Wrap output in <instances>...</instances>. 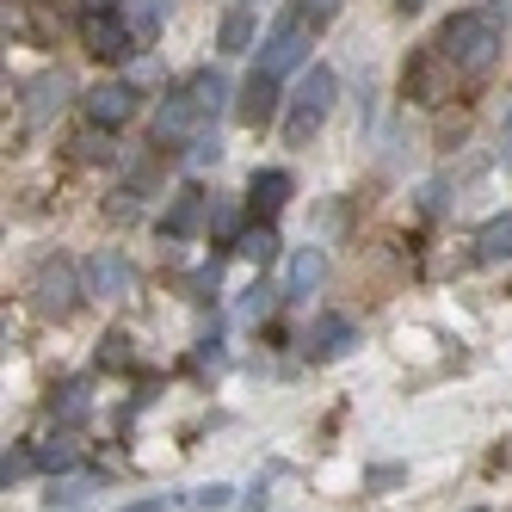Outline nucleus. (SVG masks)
<instances>
[{"mask_svg":"<svg viewBox=\"0 0 512 512\" xmlns=\"http://www.w3.org/2000/svg\"><path fill=\"white\" fill-rule=\"evenodd\" d=\"M438 56H445L457 75H488L494 56H500V25L488 13H457L438 31Z\"/></svg>","mask_w":512,"mask_h":512,"instance_id":"f257e3e1","label":"nucleus"},{"mask_svg":"<svg viewBox=\"0 0 512 512\" xmlns=\"http://www.w3.org/2000/svg\"><path fill=\"white\" fill-rule=\"evenodd\" d=\"M81 297H87V284H81V266L75 260H44L38 272H31V303H38V315H50V321H68L81 309Z\"/></svg>","mask_w":512,"mask_h":512,"instance_id":"f03ea898","label":"nucleus"},{"mask_svg":"<svg viewBox=\"0 0 512 512\" xmlns=\"http://www.w3.org/2000/svg\"><path fill=\"white\" fill-rule=\"evenodd\" d=\"M334 93H340L334 68H309V75H303L297 99H290V118H284V142H290V149H303V142L321 130V118H327V105H334Z\"/></svg>","mask_w":512,"mask_h":512,"instance_id":"7ed1b4c3","label":"nucleus"},{"mask_svg":"<svg viewBox=\"0 0 512 512\" xmlns=\"http://www.w3.org/2000/svg\"><path fill=\"white\" fill-rule=\"evenodd\" d=\"M303 56H309V19H303V13H290V19H278V25L266 31V44H260V68L284 81L290 68H303Z\"/></svg>","mask_w":512,"mask_h":512,"instance_id":"20e7f679","label":"nucleus"},{"mask_svg":"<svg viewBox=\"0 0 512 512\" xmlns=\"http://www.w3.org/2000/svg\"><path fill=\"white\" fill-rule=\"evenodd\" d=\"M130 112H136V87H130V81H105V87L87 93V118L105 124V130H118Z\"/></svg>","mask_w":512,"mask_h":512,"instance_id":"39448f33","label":"nucleus"},{"mask_svg":"<svg viewBox=\"0 0 512 512\" xmlns=\"http://www.w3.org/2000/svg\"><path fill=\"white\" fill-rule=\"evenodd\" d=\"M87 56H99V62H118V56H130V25L124 19H105V13H87Z\"/></svg>","mask_w":512,"mask_h":512,"instance_id":"423d86ee","label":"nucleus"},{"mask_svg":"<svg viewBox=\"0 0 512 512\" xmlns=\"http://www.w3.org/2000/svg\"><path fill=\"white\" fill-rule=\"evenodd\" d=\"M198 124H204V112H198L192 87H186V93H173V99L161 105V118H155V142H186Z\"/></svg>","mask_w":512,"mask_h":512,"instance_id":"0eeeda50","label":"nucleus"},{"mask_svg":"<svg viewBox=\"0 0 512 512\" xmlns=\"http://www.w3.org/2000/svg\"><path fill=\"white\" fill-rule=\"evenodd\" d=\"M272 112H278V75H266V68H253L247 75V93H241V124H272Z\"/></svg>","mask_w":512,"mask_h":512,"instance_id":"6e6552de","label":"nucleus"},{"mask_svg":"<svg viewBox=\"0 0 512 512\" xmlns=\"http://www.w3.org/2000/svg\"><path fill=\"white\" fill-rule=\"evenodd\" d=\"M87 284H93V297H130L136 290V272L124 253H99V260L87 266Z\"/></svg>","mask_w":512,"mask_h":512,"instance_id":"1a4fd4ad","label":"nucleus"},{"mask_svg":"<svg viewBox=\"0 0 512 512\" xmlns=\"http://www.w3.org/2000/svg\"><path fill=\"white\" fill-rule=\"evenodd\" d=\"M346 346H358V334H352L346 315H321V321L309 327V358H340Z\"/></svg>","mask_w":512,"mask_h":512,"instance_id":"9d476101","label":"nucleus"},{"mask_svg":"<svg viewBox=\"0 0 512 512\" xmlns=\"http://www.w3.org/2000/svg\"><path fill=\"white\" fill-rule=\"evenodd\" d=\"M475 260L482 266H506L512 260V210L494 216V223H482V235H475Z\"/></svg>","mask_w":512,"mask_h":512,"instance_id":"9b49d317","label":"nucleus"},{"mask_svg":"<svg viewBox=\"0 0 512 512\" xmlns=\"http://www.w3.org/2000/svg\"><path fill=\"white\" fill-rule=\"evenodd\" d=\"M321 272H327V260H321L315 247H303L297 260H290V272H284V297H290V303H297V297H309V290L321 284Z\"/></svg>","mask_w":512,"mask_h":512,"instance_id":"f8f14e48","label":"nucleus"},{"mask_svg":"<svg viewBox=\"0 0 512 512\" xmlns=\"http://www.w3.org/2000/svg\"><path fill=\"white\" fill-rule=\"evenodd\" d=\"M253 13H260V7H247V0H241V7L223 19V31H216V50H229V56L253 50Z\"/></svg>","mask_w":512,"mask_h":512,"instance_id":"ddd939ff","label":"nucleus"},{"mask_svg":"<svg viewBox=\"0 0 512 512\" xmlns=\"http://www.w3.org/2000/svg\"><path fill=\"white\" fill-rule=\"evenodd\" d=\"M235 253H241V260H253V266H272V260H278V229H272V223L241 229V235H235Z\"/></svg>","mask_w":512,"mask_h":512,"instance_id":"4468645a","label":"nucleus"},{"mask_svg":"<svg viewBox=\"0 0 512 512\" xmlns=\"http://www.w3.org/2000/svg\"><path fill=\"white\" fill-rule=\"evenodd\" d=\"M192 99H198V112H204V124L223 112V99H229V87H223V75H216V68H198L192 75Z\"/></svg>","mask_w":512,"mask_h":512,"instance_id":"2eb2a0df","label":"nucleus"},{"mask_svg":"<svg viewBox=\"0 0 512 512\" xmlns=\"http://www.w3.org/2000/svg\"><path fill=\"white\" fill-rule=\"evenodd\" d=\"M290 198V173H278V167H266V173H253V210H278Z\"/></svg>","mask_w":512,"mask_h":512,"instance_id":"dca6fc26","label":"nucleus"},{"mask_svg":"<svg viewBox=\"0 0 512 512\" xmlns=\"http://www.w3.org/2000/svg\"><path fill=\"white\" fill-rule=\"evenodd\" d=\"M192 223H198V192H186V198H179V204L167 210V223H161V229H167V235H186Z\"/></svg>","mask_w":512,"mask_h":512,"instance_id":"f3484780","label":"nucleus"},{"mask_svg":"<svg viewBox=\"0 0 512 512\" xmlns=\"http://www.w3.org/2000/svg\"><path fill=\"white\" fill-rule=\"evenodd\" d=\"M99 364H105V371H124V364H130V340L124 334H105L99 340Z\"/></svg>","mask_w":512,"mask_h":512,"instance_id":"a211bd4d","label":"nucleus"},{"mask_svg":"<svg viewBox=\"0 0 512 512\" xmlns=\"http://www.w3.org/2000/svg\"><path fill=\"white\" fill-rule=\"evenodd\" d=\"M38 469H75V445H68V438L44 445V451H38Z\"/></svg>","mask_w":512,"mask_h":512,"instance_id":"6ab92c4d","label":"nucleus"},{"mask_svg":"<svg viewBox=\"0 0 512 512\" xmlns=\"http://www.w3.org/2000/svg\"><path fill=\"white\" fill-rule=\"evenodd\" d=\"M56 414H68V420H81V414H87V389H81V383H68V389H56Z\"/></svg>","mask_w":512,"mask_h":512,"instance_id":"aec40b11","label":"nucleus"},{"mask_svg":"<svg viewBox=\"0 0 512 512\" xmlns=\"http://www.w3.org/2000/svg\"><path fill=\"white\" fill-rule=\"evenodd\" d=\"M155 25H161V0H136V7H130V31L142 38V31H155Z\"/></svg>","mask_w":512,"mask_h":512,"instance_id":"412c9836","label":"nucleus"},{"mask_svg":"<svg viewBox=\"0 0 512 512\" xmlns=\"http://www.w3.org/2000/svg\"><path fill=\"white\" fill-rule=\"evenodd\" d=\"M31 463H38V451H7V457H0V482H7V488H13V482H19V475L31 469Z\"/></svg>","mask_w":512,"mask_h":512,"instance_id":"4be33fe9","label":"nucleus"},{"mask_svg":"<svg viewBox=\"0 0 512 512\" xmlns=\"http://www.w3.org/2000/svg\"><path fill=\"white\" fill-rule=\"evenodd\" d=\"M297 13H303L309 25H327V19L340 13V0H297Z\"/></svg>","mask_w":512,"mask_h":512,"instance_id":"5701e85b","label":"nucleus"},{"mask_svg":"<svg viewBox=\"0 0 512 512\" xmlns=\"http://www.w3.org/2000/svg\"><path fill=\"white\" fill-rule=\"evenodd\" d=\"M229 494H235V488H223V482H216V488H198V506H204V512H229Z\"/></svg>","mask_w":512,"mask_h":512,"instance_id":"b1692460","label":"nucleus"},{"mask_svg":"<svg viewBox=\"0 0 512 512\" xmlns=\"http://www.w3.org/2000/svg\"><path fill=\"white\" fill-rule=\"evenodd\" d=\"M266 303H272V290H266V284H253V290H247V303H241V309H247V315H266Z\"/></svg>","mask_w":512,"mask_h":512,"instance_id":"393cba45","label":"nucleus"},{"mask_svg":"<svg viewBox=\"0 0 512 512\" xmlns=\"http://www.w3.org/2000/svg\"><path fill=\"white\" fill-rule=\"evenodd\" d=\"M241 512H266V488H253V494L241 500Z\"/></svg>","mask_w":512,"mask_h":512,"instance_id":"a878e982","label":"nucleus"},{"mask_svg":"<svg viewBox=\"0 0 512 512\" xmlns=\"http://www.w3.org/2000/svg\"><path fill=\"white\" fill-rule=\"evenodd\" d=\"M124 512H161V500H142V506H124Z\"/></svg>","mask_w":512,"mask_h":512,"instance_id":"bb28decb","label":"nucleus"},{"mask_svg":"<svg viewBox=\"0 0 512 512\" xmlns=\"http://www.w3.org/2000/svg\"><path fill=\"white\" fill-rule=\"evenodd\" d=\"M87 7H93V13H105V7H112V0H87Z\"/></svg>","mask_w":512,"mask_h":512,"instance_id":"cd10ccee","label":"nucleus"},{"mask_svg":"<svg viewBox=\"0 0 512 512\" xmlns=\"http://www.w3.org/2000/svg\"><path fill=\"white\" fill-rule=\"evenodd\" d=\"M401 7H426V0H401Z\"/></svg>","mask_w":512,"mask_h":512,"instance_id":"c85d7f7f","label":"nucleus"},{"mask_svg":"<svg viewBox=\"0 0 512 512\" xmlns=\"http://www.w3.org/2000/svg\"><path fill=\"white\" fill-rule=\"evenodd\" d=\"M247 7H266V0H247Z\"/></svg>","mask_w":512,"mask_h":512,"instance_id":"c756f323","label":"nucleus"},{"mask_svg":"<svg viewBox=\"0 0 512 512\" xmlns=\"http://www.w3.org/2000/svg\"><path fill=\"white\" fill-rule=\"evenodd\" d=\"M475 512H482V506H475Z\"/></svg>","mask_w":512,"mask_h":512,"instance_id":"7c9ffc66","label":"nucleus"}]
</instances>
